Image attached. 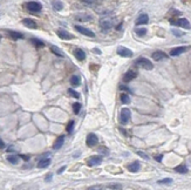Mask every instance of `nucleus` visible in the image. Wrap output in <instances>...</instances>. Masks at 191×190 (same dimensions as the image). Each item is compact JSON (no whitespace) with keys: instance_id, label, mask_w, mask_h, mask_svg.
<instances>
[{"instance_id":"nucleus-7","label":"nucleus","mask_w":191,"mask_h":190,"mask_svg":"<svg viewBox=\"0 0 191 190\" xmlns=\"http://www.w3.org/2000/svg\"><path fill=\"white\" fill-rule=\"evenodd\" d=\"M75 29L78 31L79 33H81V34H83V35L86 36H90V38H94L95 34H94V32H92L90 29H88L86 27H82V26H75Z\"/></svg>"},{"instance_id":"nucleus-46","label":"nucleus","mask_w":191,"mask_h":190,"mask_svg":"<svg viewBox=\"0 0 191 190\" xmlns=\"http://www.w3.org/2000/svg\"><path fill=\"white\" fill-rule=\"evenodd\" d=\"M0 40H1V35H0Z\"/></svg>"},{"instance_id":"nucleus-4","label":"nucleus","mask_w":191,"mask_h":190,"mask_svg":"<svg viewBox=\"0 0 191 190\" xmlns=\"http://www.w3.org/2000/svg\"><path fill=\"white\" fill-rule=\"evenodd\" d=\"M171 24H173V25H175V26H178V27L185 28V29H190V28H191L190 22H189L186 19H184V18L177 19V20H171Z\"/></svg>"},{"instance_id":"nucleus-29","label":"nucleus","mask_w":191,"mask_h":190,"mask_svg":"<svg viewBox=\"0 0 191 190\" xmlns=\"http://www.w3.org/2000/svg\"><path fill=\"white\" fill-rule=\"evenodd\" d=\"M135 32H136V34L139 36H143L144 34H147V29H146V28H136Z\"/></svg>"},{"instance_id":"nucleus-1","label":"nucleus","mask_w":191,"mask_h":190,"mask_svg":"<svg viewBox=\"0 0 191 190\" xmlns=\"http://www.w3.org/2000/svg\"><path fill=\"white\" fill-rule=\"evenodd\" d=\"M115 25V18L110 17V15H106L103 18L100 19V26L103 29H110L114 27Z\"/></svg>"},{"instance_id":"nucleus-19","label":"nucleus","mask_w":191,"mask_h":190,"mask_svg":"<svg viewBox=\"0 0 191 190\" xmlns=\"http://www.w3.org/2000/svg\"><path fill=\"white\" fill-rule=\"evenodd\" d=\"M148 21H149V17L147 14H141L137 18V20H136V25H144V24H147Z\"/></svg>"},{"instance_id":"nucleus-23","label":"nucleus","mask_w":191,"mask_h":190,"mask_svg":"<svg viewBox=\"0 0 191 190\" xmlns=\"http://www.w3.org/2000/svg\"><path fill=\"white\" fill-rule=\"evenodd\" d=\"M70 83H72L73 87H78V86H80V83H81V80H80V78H79L78 75H73L70 78Z\"/></svg>"},{"instance_id":"nucleus-18","label":"nucleus","mask_w":191,"mask_h":190,"mask_svg":"<svg viewBox=\"0 0 191 190\" xmlns=\"http://www.w3.org/2000/svg\"><path fill=\"white\" fill-rule=\"evenodd\" d=\"M22 24L28 28H33V29L36 28V22H35L34 20H32V19H28V18L24 19V20H22Z\"/></svg>"},{"instance_id":"nucleus-14","label":"nucleus","mask_w":191,"mask_h":190,"mask_svg":"<svg viewBox=\"0 0 191 190\" xmlns=\"http://www.w3.org/2000/svg\"><path fill=\"white\" fill-rule=\"evenodd\" d=\"M166 58H168V55L162 51H156L155 53H152V59L155 61H159V60H163V59H166Z\"/></svg>"},{"instance_id":"nucleus-30","label":"nucleus","mask_w":191,"mask_h":190,"mask_svg":"<svg viewBox=\"0 0 191 190\" xmlns=\"http://www.w3.org/2000/svg\"><path fill=\"white\" fill-rule=\"evenodd\" d=\"M68 94H69V95H72L73 98H75V99H79V98H80V94H79L78 92L74 91V89H72V88H70V89H68Z\"/></svg>"},{"instance_id":"nucleus-32","label":"nucleus","mask_w":191,"mask_h":190,"mask_svg":"<svg viewBox=\"0 0 191 190\" xmlns=\"http://www.w3.org/2000/svg\"><path fill=\"white\" fill-rule=\"evenodd\" d=\"M157 183H158V184H171V183H173V180H171V178H163V180H159Z\"/></svg>"},{"instance_id":"nucleus-34","label":"nucleus","mask_w":191,"mask_h":190,"mask_svg":"<svg viewBox=\"0 0 191 190\" xmlns=\"http://www.w3.org/2000/svg\"><path fill=\"white\" fill-rule=\"evenodd\" d=\"M106 188L107 189H122V185L121 184H109Z\"/></svg>"},{"instance_id":"nucleus-22","label":"nucleus","mask_w":191,"mask_h":190,"mask_svg":"<svg viewBox=\"0 0 191 190\" xmlns=\"http://www.w3.org/2000/svg\"><path fill=\"white\" fill-rule=\"evenodd\" d=\"M51 51H52V53H54V54L58 55V56H61V58H63V56H65L63 52L61 51L59 47H56V46H51Z\"/></svg>"},{"instance_id":"nucleus-24","label":"nucleus","mask_w":191,"mask_h":190,"mask_svg":"<svg viewBox=\"0 0 191 190\" xmlns=\"http://www.w3.org/2000/svg\"><path fill=\"white\" fill-rule=\"evenodd\" d=\"M49 164H51V160L49 158H44V160H41L40 162L38 163V167L42 169V168H47Z\"/></svg>"},{"instance_id":"nucleus-38","label":"nucleus","mask_w":191,"mask_h":190,"mask_svg":"<svg viewBox=\"0 0 191 190\" xmlns=\"http://www.w3.org/2000/svg\"><path fill=\"white\" fill-rule=\"evenodd\" d=\"M137 154H139V156H141V157H143V158H146V160H148V158H149V157H148L147 155L144 154V153H142V152H137Z\"/></svg>"},{"instance_id":"nucleus-35","label":"nucleus","mask_w":191,"mask_h":190,"mask_svg":"<svg viewBox=\"0 0 191 190\" xmlns=\"http://www.w3.org/2000/svg\"><path fill=\"white\" fill-rule=\"evenodd\" d=\"M73 128H74V121H69V123H68V126H67V132H68L69 134L73 132Z\"/></svg>"},{"instance_id":"nucleus-37","label":"nucleus","mask_w":191,"mask_h":190,"mask_svg":"<svg viewBox=\"0 0 191 190\" xmlns=\"http://www.w3.org/2000/svg\"><path fill=\"white\" fill-rule=\"evenodd\" d=\"M162 158H163V155H156V156H155V160H156L157 162H161Z\"/></svg>"},{"instance_id":"nucleus-8","label":"nucleus","mask_w":191,"mask_h":190,"mask_svg":"<svg viewBox=\"0 0 191 190\" xmlns=\"http://www.w3.org/2000/svg\"><path fill=\"white\" fill-rule=\"evenodd\" d=\"M97 142H99V138H97V136L95 134H89L87 136V141H86V143H87L88 147H94V145H97Z\"/></svg>"},{"instance_id":"nucleus-28","label":"nucleus","mask_w":191,"mask_h":190,"mask_svg":"<svg viewBox=\"0 0 191 190\" xmlns=\"http://www.w3.org/2000/svg\"><path fill=\"white\" fill-rule=\"evenodd\" d=\"M31 41H32V44H34L36 47H44V46H45L44 41H41V40H38V39H31Z\"/></svg>"},{"instance_id":"nucleus-5","label":"nucleus","mask_w":191,"mask_h":190,"mask_svg":"<svg viewBox=\"0 0 191 190\" xmlns=\"http://www.w3.org/2000/svg\"><path fill=\"white\" fill-rule=\"evenodd\" d=\"M131 118V113H130V109L128 108H122L121 109V123L122 125H127L129 122V120Z\"/></svg>"},{"instance_id":"nucleus-39","label":"nucleus","mask_w":191,"mask_h":190,"mask_svg":"<svg viewBox=\"0 0 191 190\" xmlns=\"http://www.w3.org/2000/svg\"><path fill=\"white\" fill-rule=\"evenodd\" d=\"M80 1H82L85 4H94L96 0H80Z\"/></svg>"},{"instance_id":"nucleus-27","label":"nucleus","mask_w":191,"mask_h":190,"mask_svg":"<svg viewBox=\"0 0 191 190\" xmlns=\"http://www.w3.org/2000/svg\"><path fill=\"white\" fill-rule=\"evenodd\" d=\"M120 98H121L122 103H126V105H127V103H129V102H130V98L128 96V94H124V93H123V94H121V96H120Z\"/></svg>"},{"instance_id":"nucleus-20","label":"nucleus","mask_w":191,"mask_h":190,"mask_svg":"<svg viewBox=\"0 0 191 190\" xmlns=\"http://www.w3.org/2000/svg\"><path fill=\"white\" fill-rule=\"evenodd\" d=\"M8 35L13 39V40H19V39H24V34L19 33V32H15V31H8L7 32Z\"/></svg>"},{"instance_id":"nucleus-16","label":"nucleus","mask_w":191,"mask_h":190,"mask_svg":"<svg viewBox=\"0 0 191 190\" xmlns=\"http://www.w3.org/2000/svg\"><path fill=\"white\" fill-rule=\"evenodd\" d=\"M74 55H75V58L78 59L79 61H83L86 59V53L82 49H80V48H76L74 51Z\"/></svg>"},{"instance_id":"nucleus-11","label":"nucleus","mask_w":191,"mask_h":190,"mask_svg":"<svg viewBox=\"0 0 191 190\" xmlns=\"http://www.w3.org/2000/svg\"><path fill=\"white\" fill-rule=\"evenodd\" d=\"M186 47H176V48H173L170 51V55L171 56H178V55L183 54L184 52H186Z\"/></svg>"},{"instance_id":"nucleus-43","label":"nucleus","mask_w":191,"mask_h":190,"mask_svg":"<svg viewBox=\"0 0 191 190\" xmlns=\"http://www.w3.org/2000/svg\"><path fill=\"white\" fill-rule=\"evenodd\" d=\"M65 170H66V165H65V167H62V168H60V169L58 170V172H59V174H61V172H63Z\"/></svg>"},{"instance_id":"nucleus-3","label":"nucleus","mask_w":191,"mask_h":190,"mask_svg":"<svg viewBox=\"0 0 191 190\" xmlns=\"http://www.w3.org/2000/svg\"><path fill=\"white\" fill-rule=\"evenodd\" d=\"M26 8L28 9L29 12H32V13H38V12L41 11L42 6H41V4L38 2V1H29V2L26 4Z\"/></svg>"},{"instance_id":"nucleus-33","label":"nucleus","mask_w":191,"mask_h":190,"mask_svg":"<svg viewBox=\"0 0 191 190\" xmlns=\"http://www.w3.org/2000/svg\"><path fill=\"white\" fill-rule=\"evenodd\" d=\"M97 150H99V153H100V154H103V155H108V154H109V150H108L106 147H100Z\"/></svg>"},{"instance_id":"nucleus-45","label":"nucleus","mask_w":191,"mask_h":190,"mask_svg":"<svg viewBox=\"0 0 191 190\" xmlns=\"http://www.w3.org/2000/svg\"><path fill=\"white\" fill-rule=\"evenodd\" d=\"M94 51H95V52L97 53V54H101V51H100V49H97V48H95Z\"/></svg>"},{"instance_id":"nucleus-2","label":"nucleus","mask_w":191,"mask_h":190,"mask_svg":"<svg viewBox=\"0 0 191 190\" xmlns=\"http://www.w3.org/2000/svg\"><path fill=\"white\" fill-rule=\"evenodd\" d=\"M135 65L137 67H141L143 69H147V71H151L154 68V65L152 62H150V60H148L147 58H139L136 61H135Z\"/></svg>"},{"instance_id":"nucleus-40","label":"nucleus","mask_w":191,"mask_h":190,"mask_svg":"<svg viewBox=\"0 0 191 190\" xmlns=\"http://www.w3.org/2000/svg\"><path fill=\"white\" fill-rule=\"evenodd\" d=\"M120 89H122V91H127V92H131L128 87H126V86H123V85H121L120 86Z\"/></svg>"},{"instance_id":"nucleus-9","label":"nucleus","mask_w":191,"mask_h":190,"mask_svg":"<svg viewBox=\"0 0 191 190\" xmlns=\"http://www.w3.org/2000/svg\"><path fill=\"white\" fill-rule=\"evenodd\" d=\"M136 76H137V72H135V71H128V72L123 75V81L124 82L132 81Z\"/></svg>"},{"instance_id":"nucleus-41","label":"nucleus","mask_w":191,"mask_h":190,"mask_svg":"<svg viewBox=\"0 0 191 190\" xmlns=\"http://www.w3.org/2000/svg\"><path fill=\"white\" fill-rule=\"evenodd\" d=\"M53 177V174H47V177H46V182H49L52 180Z\"/></svg>"},{"instance_id":"nucleus-17","label":"nucleus","mask_w":191,"mask_h":190,"mask_svg":"<svg viewBox=\"0 0 191 190\" xmlns=\"http://www.w3.org/2000/svg\"><path fill=\"white\" fill-rule=\"evenodd\" d=\"M63 142H65V136L61 135L59 136L56 140H55V142H54V145H53V148L55 149V150H58V149H60L62 145H63Z\"/></svg>"},{"instance_id":"nucleus-21","label":"nucleus","mask_w":191,"mask_h":190,"mask_svg":"<svg viewBox=\"0 0 191 190\" xmlns=\"http://www.w3.org/2000/svg\"><path fill=\"white\" fill-rule=\"evenodd\" d=\"M52 6L55 11H61L63 8V4L61 2L60 0H53L52 1Z\"/></svg>"},{"instance_id":"nucleus-31","label":"nucleus","mask_w":191,"mask_h":190,"mask_svg":"<svg viewBox=\"0 0 191 190\" xmlns=\"http://www.w3.org/2000/svg\"><path fill=\"white\" fill-rule=\"evenodd\" d=\"M73 109H74V113H75V114H79V113H80V109H81V105H80L79 102H75V103L73 105Z\"/></svg>"},{"instance_id":"nucleus-13","label":"nucleus","mask_w":191,"mask_h":190,"mask_svg":"<svg viewBox=\"0 0 191 190\" xmlns=\"http://www.w3.org/2000/svg\"><path fill=\"white\" fill-rule=\"evenodd\" d=\"M102 162V158L100 156H92L89 160H88V165L90 167H94V165H99L100 163Z\"/></svg>"},{"instance_id":"nucleus-25","label":"nucleus","mask_w":191,"mask_h":190,"mask_svg":"<svg viewBox=\"0 0 191 190\" xmlns=\"http://www.w3.org/2000/svg\"><path fill=\"white\" fill-rule=\"evenodd\" d=\"M7 161L9 163H12V164H18V162H19V156H17V155H9V156H7Z\"/></svg>"},{"instance_id":"nucleus-44","label":"nucleus","mask_w":191,"mask_h":190,"mask_svg":"<svg viewBox=\"0 0 191 190\" xmlns=\"http://www.w3.org/2000/svg\"><path fill=\"white\" fill-rule=\"evenodd\" d=\"M21 158H24V160L28 161V160H29V156H27V155H21Z\"/></svg>"},{"instance_id":"nucleus-6","label":"nucleus","mask_w":191,"mask_h":190,"mask_svg":"<svg viewBox=\"0 0 191 190\" xmlns=\"http://www.w3.org/2000/svg\"><path fill=\"white\" fill-rule=\"evenodd\" d=\"M117 54L123 56V58H131V56L134 55V53H132V51H130V49H128V48L122 47L121 46V47L117 48Z\"/></svg>"},{"instance_id":"nucleus-26","label":"nucleus","mask_w":191,"mask_h":190,"mask_svg":"<svg viewBox=\"0 0 191 190\" xmlns=\"http://www.w3.org/2000/svg\"><path fill=\"white\" fill-rule=\"evenodd\" d=\"M175 170H176L177 172H181V174H186V172H188V168H186V165L181 164V165L176 167V168H175Z\"/></svg>"},{"instance_id":"nucleus-15","label":"nucleus","mask_w":191,"mask_h":190,"mask_svg":"<svg viewBox=\"0 0 191 190\" xmlns=\"http://www.w3.org/2000/svg\"><path fill=\"white\" fill-rule=\"evenodd\" d=\"M127 169L131 172H137L141 169V163L139 162H132L127 165Z\"/></svg>"},{"instance_id":"nucleus-36","label":"nucleus","mask_w":191,"mask_h":190,"mask_svg":"<svg viewBox=\"0 0 191 190\" xmlns=\"http://www.w3.org/2000/svg\"><path fill=\"white\" fill-rule=\"evenodd\" d=\"M173 33H174L176 36H182L183 35L182 32H179V31H177V29H173Z\"/></svg>"},{"instance_id":"nucleus-10","label":"nucleus","mask_w":191,"mask_h":190,"mask_svg":"<svg viewBox=\"0 0 191 190\" xmlns=\"http://www.w3.org/2000/svg\"><path fill=\"white\" fill-rule=\"evenodd\" d=\"M58 35H59V38L60 39H62V40H70V39H73V35L72 34H69L67 31H65V29H58Z\"/></svg>"},{"instance_id":"nucleus-42","label":"nucleus","mask_w":191,"mask_h":190,"mask_svg":"<svg viewBox=\"0 0 191 190\" xmlns=\"http://www.w3.org/2000/svg\"><path fill=\"white\" fill-rule=\"evenodd\" d=\"M5 148V143H4V141L0 138V149H4Z\"/></svg>"},{"instance_id":"nucleus-12","label":"nucleus","mask_w":191,"mask_h":190,"mask_svg":"<svg viewBox=\"0 0 191 190\" xmlns=\"http://www.w3.org/2000/svg\"><path fill=\"white\" fill-rule=\"evenodd\" d=\"M75 20H78V21H90V20H93V17L90 15V14H86V13H81V14H76L75 15Z\"/></svg>"}]
</instances>
